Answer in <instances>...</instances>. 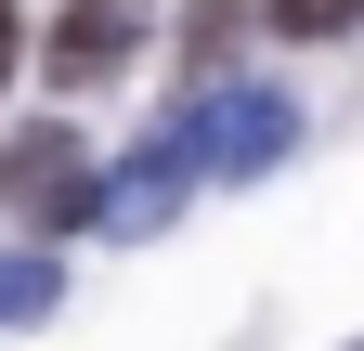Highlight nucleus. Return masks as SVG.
Segmentation results:
<instances>
[{
	"label": "nucleus",
	"instance_id": "obj_4",
	"mask_svg": "<svg viewBox=\"0 0 364 351\" xmlns=\"http://www.w3.org/2000/svg\"><path fill=\"white\" fill-rule=\"evenodd\" d=\"M130 39H144V26H130V0H65V14L39 26V65H53L65 92H105V78L130 65Z\"/></svg>",
	"mask_w": 364,
	"mask_h": 351
},
{
	"label": "nucleus",
	"instance_id": "obj_6",
	"mask_svg": "<svg viewBox=\"0 0 364 351\" xmlns=\"http://www.w3.org/2000/svg\"><path fill=\"white\" fill-rule=\"evenodd\" d=\"M247 39V0H196L182 14V53H196V78H221V53Z\"/></svg>",
	"mask_w": 364,
	"mask_h": 351
},
{
	"label": "nucleus",
	"instance_id": "obj_9",
	"mask_svg": "<svg viewBox=\"0 0 364 351\" xmlns=\"http://www.w3.org/2000/svg\"><path fill=\"white\" fill-rule=\"evenodd\" d=\"M351 351H364V338H351Z\"/></svg>",
	"mask_w": 364,
	"mask_h": 351
},
{
	"label": "nucleus",
	"instance_id": "obj_2",
	"mask_svg": "<svg viewBox=\"0 0 364 351\" xmlns=\"http://www.w3.org/2000/svg\"><path fill=\"white\" fill-rule=\"evenodd\" d=\"M182 144H196V183H260V169L299 156V92H273V78L208 92L196 117H182Z\"/></svg>",
	"mask_w": 364,
	"mask_h": 351
},
{
	"label": "nucleus",
	"instance_id": "obj_7",
	"mask_svg": "<svg viewBox=\"0 0 364 351\" xmlns=\"http://www.w3.org/2000/svg\"><path fill=\"white\" fill-rule=\"evenodd\" d=\"M364 0H273V39H351Z\"/></svg>",
	"mask_w": 364,
	"mask_h": 351
},
{
	"label": "nucleus",
	"instance_id": "obj_5",
	"mask_svg": "<svg viewBox=\"0 0 364 351\" xmlns=\"http://www.w3.org/2000/svg\"><path fill=\"white\" fill-rule=\"evenodd\" d=\"M53 299H65V260H53V234H39V247H0V325H39Z\"/></svg>",
	"mask_w": 364,
	"mask_h": 351
},
{
	"label": "nucleus",
	"instance_id": "obj_3",
	"mask_svg": "<svg viewBox=\"0 0 364 351\" xmlns=\"http://www.w3.org/2000/svg\"><path fill=\"white\" fill-rule=\"evenodd\" d=\"M182 195H196V144H182V117H169V130H144V144H130V169L105 183V208H91V222H105L117 247H144Z\"/></svg>",
	"mask_w": 364,
	"mask_h": 351
},
{
	"label": "nucleus",
	"instance_id": "obj_8",
	"mask_svg": "<svg viewBox=\"0 0 364 351\" xmlns=\"http://www.w3.org/2000/svg\"><path fill=\"white\" fill-rule=\"evenodd\" d=\"M14 53H26V14H14V0H0V78H14Z\"/></svg>",
	"mask_w": 364,
	"mask_h": 351
},
{
	"label": "nucleus",
	"instance_id": "obj_1",
	"mask_svg": "<svg viewBox=\"0 0 364 351\" xmlns=\"http://www.w3.org/2000/svg\"><path fill=\"white\" fill-rule=\"evenodd\" d=\"M0 208H14V234H78L91 208H105L91 144H78L65 117H26L14 144H0Z\"/></svg>",
	"mask_w": 364,
	"mask_h": 351
}]
</instances>
